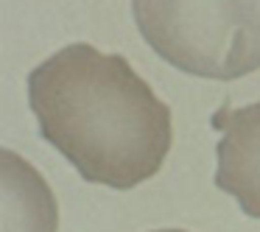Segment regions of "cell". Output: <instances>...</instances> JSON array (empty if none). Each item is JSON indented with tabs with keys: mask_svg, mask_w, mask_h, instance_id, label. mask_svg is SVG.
I'll use <instances>...</instances> for the list:
<instances>
[{
	"mask_svg": "<svg viewBox=\"0 0 260 232\" xmlns=\"http://www.w3.org/2000/svg\"><path fill=\"white\" fill-rule=\"evenodd\" d=\"M137 31L159 59L199 79L260 70V0H132Z\"/></svg>",
	"mask_w": 260,
	"mask_h": 232,
	"instance_id": "cell-2",
	"label": "cell"
},
{
	"mask_svg": "<svg viewBox=\"0 0 260 232\" xmlns=\"http://www.w3.org/2000/svg\"><path fill=\"white\" fill-rule=\"evenodd\" d=\"M154 232H187V229H154Z\"/></svg>",
	"mask_w": 260,
	"mask_h": 232,
	"instance_id": "cell-5",
	"label": "cell"
},
{
	"mask_svg": "<svg viewBox=\"0 0 260 232\" xmlns=\"http://www.w3.org/2000/svg\"><path fill=\"white\" fill-rule=\"evenodd\" d=\"M59 204L34 162L0 146V232H56Z\"/></svg>",
	"mask_w": 260,
	"mask_h": 232,
	"instance_id": "cell-4",
	"label": "cell"
},
{
	"mask_svg": "<svg viewBox=\"0 0 260 232\" xmlns=\"http://www.w3.org/2000/svg\"><path fill=\"white\" fill-rule=\"evenodd\" d=\"M40 135L92 185L129 190L159 174L171 109L120 53L70 42L28 73Z\"/></svg>",
	"mask_w": 260,
	"mask_h": 232,
	"instance_id": "cell-1",
	"label": "cell"
},
{
	"mask_svg": "<svg viewBox=\"0 0 260 232\" xmlns=\"http://www.w3.org/2000/svg\"><path fill=\"white\" fill-rule=\"evenodd\" d=\"M221 129L215 146V185L230 193L249 218H260V101L246 107H221L213 115Z\"/></svg>",
	"mask_w": 260,
	"mask_h": 232,
	"instance_id": "cell-3",
	"label": "cell"
}]
</instances>
